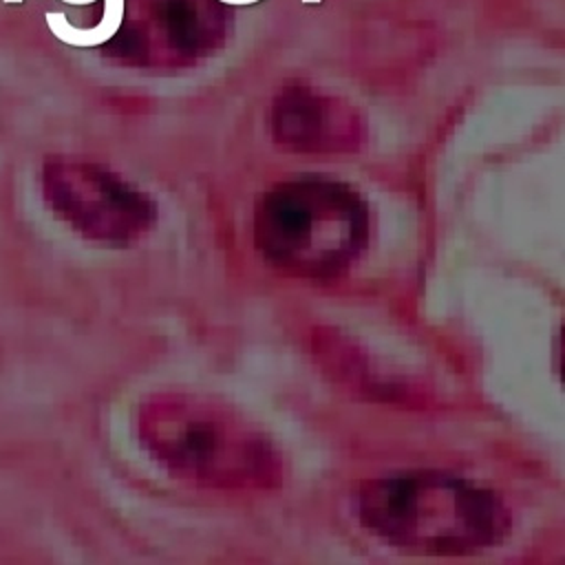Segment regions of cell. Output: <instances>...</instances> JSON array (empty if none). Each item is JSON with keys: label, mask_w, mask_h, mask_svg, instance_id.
Returning a JSON list of instances; mask_svg holds the SVG:
<instances>
[{"label": "cell", "mask_w": 565, "mask_h": 565, "mask_svg": "<svg viewBox=\"0 0 565 565\" xmlns=\"http://www.w3.org/2000/svg\"><path fill=\"white\" fill-rule=\"evenodd\" d=\"M51 33L71 46H97L108 42L121 26L124 0H104V15L93 29H77L60 11H46L44 15Z\"/></svg>", "instance_id": "5"}, {"label": "cell", "mask_w": 565, "mask_h": 565, "mask_svg": "<svg viewBox=\"0 0 565 565\" xmlns=\"http://www.w3.org/2000/svg\"><path fill=\"white\" fill-rule=\"evenodd\" d=\"M305 4H316V2H320V0H302Z\"/></svg>", "instance_id": "8"}, {"label": "cell", "mask_w": 565, "mask_h": 565, "mask_svg": "<svg viewBox=\"0 0 565 565\" xmlns=\"http://www.w3.org/2000/svg\"><path fill=\"white\" fill-rule=\"evenodd\" d=\"M369 205L351 188L324 181H289L263 194L254 210V243L276 269L311 280L342 274L364 252Z\"/></svg>", "instance_id": "3"}, {"label": "cell", "mask_w": 565, "mask_h": 565, "mask_svg": "<svg viewBox=\"0 0 565 565\" xmlns=\"http://www.w3.org/2000/svg\"><path fill=\"white\" fill-rule=\"evenodd\" d=\"M62 2H66V4H90L95 0H62Z\"/></svg>", "instance_id": "6"}, {"label": "cell", "mask_w": 565, "mask_h": 565, "mask_svg": "<svg viewBox=\"0 0 565 565\" xmlns=\"http://www.w3.org/2000/svg\"><path fill=\"white\" fill-rule=\"evenodd\" d=\"M355 514L380 541L430 556L475 554L501 543L510 530L508 508L492 490L437 470L366 481Z\"/></svg>", "instance_id": "2"}, {"label": "cell", "mask_w": 565, "mask_h": 565, "mask_svg": "<svg viewBox=\"0 0 565 565\" xmlns=\"http://www.w3.org/2000/svg\"><path fill=\"white\" fill-rule=\"evenodd\" d=\"M7 4H18V2H22V0H4Z\"/></svg>", "instance_id": "7"}, {"label": "cell", "mask_w": 565, "mask_h": 565, "mask_svg": "<svg viewBox=\"0 0 565 565\" xmlns=\"http://www.w3.org/2000/svg\"><path fill=\"white\" fill-rule=\"evenodd\" d=\"M44 196L73 232L104 245L135 243L157 221V205L148 194L104 172H62L51 179Z\"/></svg>", "instance_id": "4"}, {"label": "cell", "mask_w": 565, "mask_h": 565, "mask_svg": "<svg viewBox=\"0 0 565 565\" xmlns=\"http://www.w3.org/2000/svg\"><path fill=\"white\" fill-rule=\"evenodd\" d=\"M137 435L161 470L199 488L271 490L287 472L276 441L241 408L216 395L152 393L139 406Z\"/></svg>", "instance_id": "1"}]
</instances>
